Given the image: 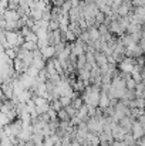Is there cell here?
Segmentation results:
<instances>
[{
  "label": "cell",
  "instance_id": "cell-1",
  "mask_svg": "<svg viewBox=\"0 0 145 146\" xmlns=\"http://www.w3.org/2000/svg\"><path fill=\"white\" fill-rule=\"evenodd\" d=\"M1 19H6L7 21H17L21 19V14L17 11V10H11V9H7L6 11L1 13Z\"/></svg>",
  "mask_w": 145,
  "mask_h": 146
},
{
  "label": "cell",
  "instance_id": "cell-2",
  "mask_svg": "<svg viewBox=\"0 0 145 146\" xmlns=\"http://www.w3.org/2000/svg\"><path fill=\"white\" fill-rule=\"evenodd\" d=\"M131 132H132V135H134L137 139H141L142 136H145V129H144V126L141 125L140 121H135V122H134Z\"/></svg>",
  "mask_w": 145,
  "mask_h": 146
},
{
  "label": "cell",
  "instance_id": "cell-3",
  "mask_svg": "<svg viewBox=\"0 0 145 146\" xmlns=\"http://www.w3.org/2000/svg\"><path fill=\"white\" fill-rule=\"evenodd\" d=\"M41 52H43V57H44V60L54 58V57H55V47H54V46H47L46 48L41 50Z\"/></svg>",
  "mask_w": 145,
  "mask_h": 146
},
{
  "label": "cell",
  "instance_id": "cell-4",
  "mask_svg": "<svg viewBox=\"0 0 145 146\" xmlns=\"http://www.w3.org/2000/svg\"><path fill=\"white\" fill-rule=\"evenodd\" d=\"M142 27H144V26H141V24H137V23H131V24L128 26V29H127V33H128V34L140 33V31L142 30Z\"/></svg>",
  "mask_w": 145,
  "mask_h": 146
},
{
  "label": "cell",
  "instance_id": "cell-5",
  "mask_svg": "<svg viewBox=\"0 0 145 146\" xmlns=\"http://www.w3.org/2000/svg\"><path fill=\"white\" fill-rule=\"evenodd\" d=\"M21 47L24 50H27V51H34V50L39 48L37 41H24V43L21 44Z\"/></svg>",
  "mask_w": 145,
  "mask_h": 146
},
{
  "label": "cell",
  "instance_id": "cell-6",
  "mask_svg": "<svg viewBox=\"0 0 145 146\" xmlns=\"http://www.w3.org/2000/svg\"><path fill=\"white\" fill-rule=\"evenodd\" d=\"M86 65H87V57H86V54L78 55V58H77V70H81Z\"/></svg>",
  "mask_w": 145,
  "mask_h": 146
},
{
  "label": "cell",
  "instance_id": "cell-7",
  "mask_svg": "<svg viewBox=\"0 0 145 146\" xmlns=\"http://www.w3.org/2000/svg\"><path fill=\"white\" fill-rule=\"evenodd\" d=\"M58 119L60 121H70L71 119V116H70V113L67 112L65 108H63V109L58 111Z\"/></svg>",
  "mask_w": 145,
  "mask_h": 146
},
{
  "label": "cell",
  "instance_id": "cell-8",
  "mask_svg": "<svg viewBox=\"0 0 145 146\" xmlns=\"http://www.w3.org/2000/svg\"><path fill=\"white\" fill-rule=\"evenodd\" d=\"M54 47H55V57H58V55H60V54H61V52H63L64 50L67 48V43H65V41L63 40L61 43H58V44H55Z\"/></svg>",
  "mask_w": 145,
  "mask_h": 146
},
{
  "label": "cell",
  "instance_id": "cell-9",
  "mask_svg": "<svg viewBox=\"0 0 145 146\" xmlns=\"http://www.w3.org/2000/svg\"><path fill=\"white\" fill-rule=\"evenodd\" d=\"M84 104H86V102H84L83 97H81V98H80V97H74V98H73V104H71V105H73L74 108L80 109V108H81V106H83Z\"/></svg>",
  "mask_w": 145,
  "mask_h": 146
},
{
  "label": "cell",
  "instance_id": "cell-10",
  "mask_svg": "<svg viewBox=\"0 0 145 146\" xmlns=\"http://www.w3.org/2000/svg\"><path fill=\"white\" fill-rule=\"evenodd\" d=\"M60 102H61V105L65 108V106H68V105H71L73 104V98L71 97H60Z\"/></svg>",
  "mask_w": 145,
  "mask_h": 146
},
{
  "label": "cell",
  "instance_id": "cell-11",
  "mask_svg": "<svg viewBox=\"0 0 145 146\" xmlns=\"http://www.w3.org/2000/svg\"><path fill=\"white\" fill-rule=\"evenodd\" d=\"M71 9H73V4H71V1H65V3L61 6V11H63V14H68Z\"/></svg>",
  "mask_w": 145,
  "mask_h": 146
},
{
  "label": "cell",
  "instance_id": "cell-12",
  "mask_svg": "<svg viewBox=\"0 0 145 146\" xmlns=\"http://www.w3.org/2000/svg\"><path fill=\"white\" fill-rule=\"evenodd\" d=\"M60 29V21L57 20H50V24H48V30L54 31V30H58Z\"/></svg>",
  "mask_w": 145,
  "mask_h": 146
},
{
  "label": "cell",
  "instance_id": "cell-13",
  "mask_svg": "<svg viewBox=\"0 0 145 146\" xmlns=\"http://www.w3.org/2000/svg\"><path fill=\"white\" fill-rule=\"evenodd\" d=\"M51 104V108L53 109H55V111H60V109H63L64 106L61 105V102H60V99H54L53 102H50Z\"/></svg>",
  "mask_w": 145,
  "mask_h": 146
},
{
  "label": "cell",
  "instance_id": "cell-14",
  "mask_svg": "<svg viewBox=\"0 0 145 146\" xmlns=\"http://www.w3.org/2000/svg\"><path fill=\"white\" fill-rule=\"evenodd\" d=\"M65 109H67V112L70 113V116L73 118V116H76L77 113H78V109L77 108H74L73 105H68V106H65Z\"/></svg>",
  "mask_w": 145,
  "mask_h": 146
},
{
  "label": "cell",
  "instance_id": "cell-15",
  "mask_svg": "<svg viewBox=\"0 0 145 146\" xmlns=\"http://www.w3.org/2000/svg\"><path fill=\"white\" fill-rule=\"evenodd\" d=\"M43 146H55V143L53 142V139L48 136V138H46L44 139V143H43Z\"/></svg>",
  "mask_w": 145,
  "mask_h": 146
},
{
  "label": "cell",
  "instance_id": "cell-16",
  "mask_svg": "<svg viewBox=\"0 0 145 146\" xmlns=\"http://www.w3.org/2000/svg\"><path fill=\"white\" fill-rule=\"evenodd\" d=\"M51 3H53V6H57V7H61L64 3H65V0H51Z\"/></svg>",
  "mask_w": 145,
  "mask_h": 146
},
{
  "label": "cell",
  "instance_id": "cell-17",
  "mask_svg": "<svg viewBox=\"0 0 145 146\" xmlns=\"http://www.w3.org/2000/svg\"><path fill=\"white\" fill-rule=\"evenodd\" d=\"M96 4L98 6V7H101V6L107 4V0H96Z\"/></svg>",
  "mask_w": 145,
  "mask_h": 146
},
{
  "label": "cell",
  "instance_id": "cell-18",
  "mask_svg": "<svg viewBox=\"0 0 145 146\" xmlns=\"http://www.w3.org/2000/svg\"><path fill=\"white\" fill-rule=\"evenodd\" d=\"M138 44H140V47L142 48V51H144V54H145V40H141Z\"/></svg>",
  "mask_w": 145,
  "mask_h": 146
},
{
  "label": "cell",
  "instance_id": "cell-19",
  "mask_svg": "<svg viewBox=\"0 0 145 146\" xmlns=\"http://www.w3.org/2000/svg\"><path fill=\"white\" fill-rule=\"evenodd\" d=\"M141 40H145V26L142 27V30H141Z\"/></svg>",
  "mask_w": 145,
  "mask_h": 146
},
{
  "label": "cell",
  "instance_id": "cell-20",
  "mask_svg": "<svg viewBox=\"0 0 145 146\" xmlns=\"http://www.w3.org/2000/svg\"><path fill=\"white\" fill-rule=\"evenodd\" d=\"M144 58H145V54H144Z\"/></svg>",
  "mask_w": 145,
  "mask_h": 146
},
{
  "label": "cell",
  "instance_id": "cell-21",
  "mask_svg": "<svg viewBox=\"0 0 145 146\" xmlns=\"http://www.w3.org/2000/svg\"><path fill=\"white\" fill-rule=\"evenodd\" d=\"M7 1H10V0H7Z\"/></svg>",
  "mask_w": 145,
  "mask_h": 146
}]
</instances>
